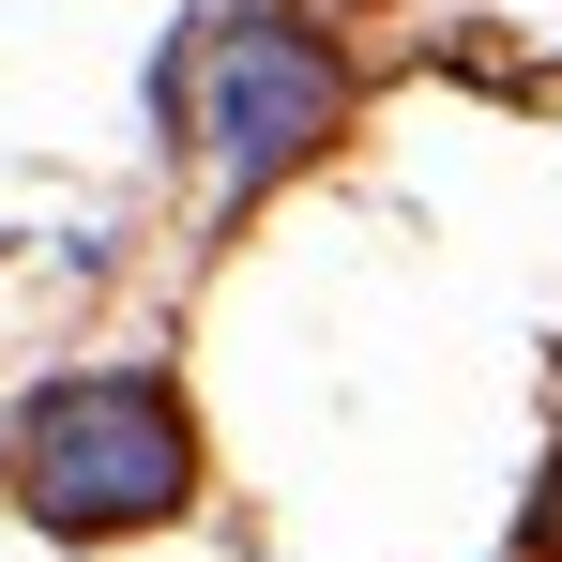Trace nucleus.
I'll use <instances>...</instances> for the list:
<instances>
[{
    "mask_svg": "<svg viewBox=\"0 0 562 562\" xmlns=\"http://www.w3.org/2000/svg\"><path fill=\"white\" fill-rule=\"evenodd\" d=\"M15 486L31 517L61 532H137V517H183L198 486V441H183V395L137 366H92V380H46L15 411Z\"/></svg>",
    "mask_w": 562,
    "mask_h": 562,
    "instance_id": "nucleus-1",
    "label": "nucleus"
},
{
    "mask_svg": "<svg viewBox=\"0 0 562 562\" xmlns=\"http://www.w3.org/2000/svg\"><path fill=\"white\" fill-rule=\"evenodd\" d=\"M168 106H183L198 168H213L228 198H259L274 168H304V153L335 137L350 77H335V46H319L304 15L244 0V15H198V31H183V61H168Z\"/></svg>",
    "mask_w": 562,
    "mask_h": 562,
    "instance_id": "nucleus-2",
    "label": "nucleus"
}]
</instances>
